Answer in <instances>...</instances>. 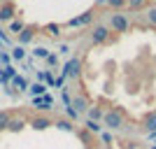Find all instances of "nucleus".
<instances>
[{
	"label": "nucleus",
	"mask_w": 156,
	"mask_h": 149,
	"mask_svg": "<svg viewBox=\"0 0 156 149\" xmlns=\"http://www.w3.org/2000/svg\"><path fill=\"white\" fill-rule=\"evenodd\" d=\"M124 123H126V114L119 107H112V110L103 112V126L119 130V128H124Z\"/></svg>",
	"instance_id": "1"
},
{
	"label": "nucleus",
	"mask_w": 156,
	"mask_h": 149,
	"mask_svg": "<svg viewBox=\"0 0 156 149\" xmlns=\"http://www.w3.org/2000/svg\"><path fill=\"white\" fill-rule=\"evenodd\" d=\"M110 40H112V35H110V28L105 26V23H96L91 28V42L93 44H105Z\"/></svg>",
	"instance_id": "2"
},
{
	"label": "nucleus",
	"mask_w": 156,
	"mask_h": 149,
	"mask_svg": "<svg viewBox=\"0 0 156 149\" xmlns=\"http://www.w3.org/2000/svg\"><path fill=\"white\" fill-rule=\"evenodd\" d=\"M128 26H130V19L126 16V14L117 12V14H112V16H110V28L114 33H126Z\"/></svg>",
	"instance_id": "3"
},
{
	"label": "nucleus",
	"mask_w": 156,
	"mask_h": 149,
	"mask_svg": "<svg viewBox=\"0 0 156 149\" xmlns=\"http://www.w3.org/2000/svg\"><path fill=\"white\" fill-rule=\"evenodd\" d=\"M79 70H82V61H79V59H70L68 63L63 65V77L75 79V77H79Z\"/></svg>",
	"instance_id": "4"
},
{
	"label": "nucleus",
	"mask_w": 156,
	"mask_h": 149,
	"mask_svg": "<svg viewBox=\"0 0 156 149\" xmlns=\"http://www.w3.org/2000/svg\"><path fill=\"white\" fill-rule=\"evenodd\" d=\"M93 19H96V9H89V12H84L82 16H77V19H70V21H68V26H70V28H77V26H91Z\"/></svg>",
	"instance_id": "5"
},
{
	"label": "nucleus",
	"mask_w": 156,
	"mask_h": 149,
	"mask_svg": "<svg viewBox=\"0 0 156 149\" xmlns=\"http://www.w3.org/2000/svg\"><path fill=\"white\" fill-rule=\"evenodd\" d=\"M14 16H16V7H14V2H2L0 5V21H14Z\"/></svg>",
	"instance_id": "6"
},
{
	"label": "nucleus",
	"mask_w": 156,
	"mask_h": 149,
	"mask_svg": "<svg viewBox=\"0 0 156 149\" xmlns=\"http://www.w3.org/2000/svg\"><path fill=\"white\" fill-rule=\"evenodd\" d=\"M33 105H35L37 110H51L54 98H51V96H40V98H33Z\"/></svg>",
	"instance_id": "7"
},
{
	"label": "nucleus",
	"mask_w": 156,
	"mask_h": 149,
	"mask_svg": "<svg viewBox=\"0 0 156 149\" xmlns=\"http://www.w3.org/2000/svg\"><path fill=\"white\" fill-rule=\"evenodd\" d=\"M33 37H35V28L33 26H26L23 30L19 33V47L28 44V42H33Z\"/></svg>",
	"instance_id": "8"
},
{
	"label": "nucleus",
	"mask_w": 156,
	"mask_h": 149,
	"mask_svg": "<svg viewBox=\"0 0 156 149\" xmlns=\"http://www.w3.org/2000/svg\"><path fill=\"white\" fill-rule=\"evenodd\" d=\"M30 126L35 130H44V128H49V126H51V119L49 117H33L30 119Z\"/></svg>",
	"instance_id": "9"
},
{
	"label": "nucleus",
	"mask_w": 156,
	"mask_h": 149,
	"mask_svg": "<svg viewBox=\"0 0 156 149\" xmlns=\"http://www.w3.org/2000/svg\"><path fill=\"white\" fill-rule=\"evenodd\" d=\"M142 126H144L147 130H151V133L156 130V114H154V112H151V114H147V117L142 119Z\"/></svg>",
	"instance_id": "10"
},
{
	"label": "nucleus",
	"mask_w": 156,
	"mask_h": 149,
	"mask_svg": "<svg viewBox=\"0 0 156 149\" xmlns=\"http://www.w3.org/2000/svg\"><path fill=\"white\" fill-rule=\"evenodd\" d=\"M23 126H26V119H23V117H16V119L9 121V130H14V133H19Z\"/></svg>",
	"instance_id": "11"
},
{
	"label": "nucleus",
	"mask_w": 156,
	"mask_h": 149,
	"mask_svg": "<svg viewBox=\"0 0 156 149\" xmlns=\"http://www.w3.org/2000/svg\"><path fill=\"white\" fill-rule=\"evenodd\" d=\"M9 121H12V114H9V112H5V110H0V130L9 128Z\"/></svg>",
	"instance_id": "12"
},
{
	"label": "nucleus",
	"mask_w": 156,
	"mask_h": 149,
	"mask_svg": "<svg viewBox=\"0 0 156 149\" xmlns=\"http://www.w3.org/2000/svg\"><path fill=\"white\" fill-rule=\"evenodd\" d=\"M107 7H110V9H114V12H119V9L128 7V0H107Z\"/></svg>",
	"instance_id": "13"
},
{
	"label": "nucleus",
	"mask_w": 156,
	"mask_h": 149,
	"mask_svg": "<svg viewBox=\"0 0 156 149\" xmlns=\"http://www.w3.org/2000/svg\"><path fill=\"white\" fill-rule=\"evenodd\" d=\"M72 107L77 112H86V98L84 96H77L75 100H72Z\"/></svg>",
	"instance_id": "14"
},
{
	"label": "nucleus",
	"mask_w": 156,
	"mask_h": 149,
	"mask_svg": "<svg viewBox=\"0 0 156 149\" xmlns=\"http://www.w3.org/2000/svg\"><path fill=\"white\" fill-rule=\"evenodd\" d=\"M54 126H56V128H61V130H75V126H72L70 119H58Z\"/></svg>",
	"instance_id": "15"
},
{
	"label": "nucleus",
	"mask_w": 156,
	"mask_h": 149,
	"mask_svg": "<svg viewBox=\"0 0 156 149\" xmlns=\"http://www.w3.org/2000/svg\"><path fill=\"white\" fill-rule=\"evenodd\" d=\"M23 21H19V19H14V21H9V33H16V35H19L21 30H23Z\"/></svg>",
	"instance_id": "16"
},
{
	"label": "nucleus",
	"mask_w": 156,
	"mask_h": 149,
	"mask_svg": "<svg viewBox=\"0 0 156 149\" xmlns=\"http://www.w3.org/2000/svg\"><path fill=\"white\" fill-rule=\"evenodd\" d=\"M44 30H47V35H54V37L61 35V26H58V23H47Z\"/></svg>",
	"instance_id": "17"
},
{
	"label": "nucleus",
	"mask_w": 156,
	"mask_h": 149,
	"mask_svg": "<svg viewBox=\"0 0 156 149\" xmlns=\"http://www.w3.org/2000/svg\"><path fill=\"white\" fill-rule=\"evenodd\" d=\"M44 91H47V86H44V84H33V86H30V93H33L35 98L44 96Z\"/></svg>",
	"instance_id": "18"
},
{
	"label": "nucleus",
	"mask_w": 156,
	"mask_h": 149,
	"mask_svg": "<svg viewBox=\"0 0 156 149\" xmlns=\"http://www.w3.org/2000/svg\"><path fill=\"white\" fill-rule=\"evenodd\" d=\"M147 2H149V0H128V9H133V12H135V9H142Z\"/></svg>",
	"instance_id": "19"
},
{
	"label": "nucleus",
	"mask_w": 156,
	"mask_h": 149,
	"mask_svg": "<svg viewBox=\"0 0 156 149\" xmlns=\"http://www.w3.org/2000/svg\"><path fill=\"white\" fill-rule=\"evenodd\" d=\"M12 59H16V61L26 59V49H23V47H14L12 49Z\"/></svg>",
	"instance_id": "20"
},
{
	"label": "nucleus",
	"mask_w": 156,
	"mask_h": 149,
	"mask_svg": "<svg viewBox=\"0 0 156 149\" xmlns=\"http://www.w3.org/2000/svg\"><path fill=\"white\" fill-rule=\"evenodd\" d=\"M12 86H16V89H21V91H23V89H28L26 79H23V77H19V75H16V77L12 79Z\"/></svg>",
	"instance_id": "21"
},
{
	"label": "nucleus",
	"mask_w": 156,
	"mask_h": 149,
	"mask_svg": "<svg viewBox=\"0 0 156 149\" xmlns=\"http://www.w3.org/2000/svg\"><path fill=\"white\" fill-rule=\"evenodd\" d=\"M86 130H89V133H98L100 126H98L96 121H91V119H86Z\"/></svg>",
	"instance_id": "22"
},
{
	"label": "nucleus",
	"mask_w": 156,
	"mask_h": 149,
	"mask_svg": "<svg viewBox=\"0 0 156 149\" xmlns=\"http://www.w3.org/2000/svg\"><path fill=\"white\" fill-rule=\"evenodd\" d=\"M65 114H68V119H70V121H75V119H77V110H75L72 105H68V107H65Z\"/></svg>",
	"instance_id": "23"
},
{
	"label": "nucleus",
	"mask_w": 156,
	"mask_h": 149,
	"mask_svg": "<svg viewBox=\"0 0 156 149\" xmlns=\"http://www.w3.org/2000/svg\"><path fill=\"white\" fill-rule=\"evenodd\" d=\"M89 119H91V121H96V119H103V112L98 110V107H93V110L89 112Z\"/></svg>",
	"instance_id": "24"
},
{
	"label": "nucleus",
	"mask_w": 156,
	"mask_h": 149,
	"mask_svg": "<svg viewBox=\"0 0 156 149\" xmlns=\"http://www.w3.org/2000/svg\"><path fill=\"white\" fill-rule=\"evenodd\" d=\"M147 21H149L151 26H156V7H151L149 12H147Z\"/></svg>",
	"instance_id": "25"
},
{
	"label": "nucleus",
	"mask_w": 156,
	"mask_h": 149,
	"mask_svg": "<svg viewBox=\"0 0 156 149\" xmlns=\"http://www.w3.org/2000/svg\"><path fill=\"white\" fill-rule=\"evenodd\" d=\"M33 54H35L37 59H47V56H49V51H47L44 47H37V49H35V51H33Z\"/></svg>",
	"instance_id": "26"
},
{
	"label": "nucleus",
	"mask_w": 156,
	"mask_h": 149,
	"mask_svg": "<svg viewBox=\"0 0 156 149\" xmlns=\"http://www.w3.org/2000/svg\"><path fill=\"white\" fill-rule=\"evenodd\" d=\"M9 61H12V56H9V54H7V51H0V63L5 65V68L9 65Z\"/></svg>",
	"instance_id": "27"
},
{
	"label": "nucleus",
	"mask_w": 156,
	"mask_h": 149,
	"mask_svg": "<svg viewBox=\"0 0 156 149\" xmlns=\"http://www.w3.org/2000/svg\"><path fill=\"white\" fill-rule=\"evenodd\" d=\"M63 103H65V107H68V105H72V98H70V93H68V91H63Z\"/></svg>",
	"instance_id": "28"
},
{
	"label": "nucleus",
	"mask_w": 156,
	"mask_h": 149,
	"mask_svg": "<svg viewBox=\"0 0 156 149\" xmlns=\"http://www.w3.org/2000/svg\"><path fill=\"white\" fill-rule=\"evenodd\" d=\"M0 42H5V44H9V42H12V40L5 35V30H2V28H0Z\"/></svg>",
	"instance_id": "29"
},
{
	"label": "nucleus",
	"mask_w": 156,
	"mask_h": 149,
	"mask_svg": "<svg viewBox=\"0 0 156 149\" xmlns=\"http://www.w3.org/2000/svg\"><path fill=\"white\" fill-rule=\"evenodd\" d=\"M47 63H49V65H56V63H58V59H56L54 54H49V56H47Z\"/></svg>",
	"instance_id": "30"
},
{
	"label": "nucleus",
	"mask_w": 156,
	"mask_h": 149,
	"mask_svg": "<svg viewBox=\"0 0 156 149\" xmlns=\"http://www.w3.org/2000/svg\"><path fill=\"white\" fill-rule=\"evenodd\" d=\"M96 5H107V0H96Z\"/></svg>",
	"instance_id": "31"
},
{
	"label": "nucleus",
	"mask_w": 156,
	"mask_h": 149,
	"mask_svg": "<svg viewBox=\"0 0 156 149\" xmlns=\"http://www.w3.org/2000/svg\"><path fill=\"white\" fill-rule=\"evenodd\" d=\"M154 114H156V112H154Z\"/></svg>",
	"instance_id": "32"
}]
</instances>
